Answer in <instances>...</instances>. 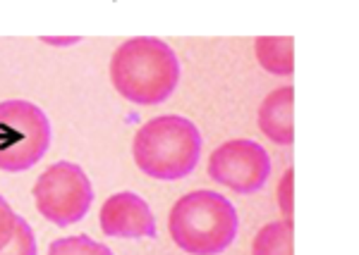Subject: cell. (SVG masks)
I'll return each mask as SVG.
<instances>
[{
    "instance_id": "8992f818",
    "label": "cell",
    "mask_w": 359,
    "mask_h": 255,
    "mask_svg": "<svg viewBox=\"0 0 359 255\" xmlns=\"http://www.w3.org/2000/svg\"><path fill=\"white\" fill-rule=\"evenodd\" d=\"M269 153L249 138H233L221 143L208 160V177L235 194H257L269 182Z\"/></svg>"
},
{
    "instance_id": "7a4b0ae2",
    "label": "cell",
    "mask_w": 359,
    "mask_h": 255,
    "mask_svg": "<svg viewBox=\"0 0 359 255\" xmlns=\"http://www.w3.org/2000/svg\"><path fill=\"white\" fill-rule=\"evenodd\" d=\"M240 229L235 205L216 191L184 194L168 215V231L189 255H221L233 246Z\"/></svg>"
},
{
    "instance_id": "5b68a950",
    "label": "cell",
    "mask_w": 359,
    "mask_h": 255,
    "mask_svg": "<svg viewBox=\"0 0 359 255\" xmlns=\"http://www.w3.org/2000/svg\"><path fill=\"white\" fill-rule=\"evenodd\" d=\"M34 203L43 219L57 227L82 222L94 203V187L74 162H55L34 184Z\"/></svg>"
},
{
    "instance_id": "3957f363",
    "label": "cell",
    "mask_w": 359,
    "mask_h": 255,
    "mask_svg": "<svg viewBox=\"0 0 359 255\" xmlns=\"http://www.w3.org/2000/svg\"><path fill=\"white\" fill-rule=\"evenodd\" d=\"M137 167L158 182L192 175L201 158V134L182 115H161L139 126L132 141Z\"/></svg>"
},
{
    "instance_id": "8fae6325",
    "label": "cell",
    "mask_w": 359,
    "mask_h": 255,
    "mask_svg": "<svg viewBox=\"0 0 359 255\" xmlns=\"http://www.w3.org/2000/svg\"><path fill=\"white\" fill-rule=\"evenodd\" d=\"M48 255H115L106 243H98L91 236H67L57 239L48 246Z\"/></svg>"
},
{
    "instance_id": "52a82bcc",
    "label": "cell",
    "mask_w": 359,
    "mask_h": 255,
    "mask_svg": "<svg viewBox=\"0 0 359 255\" xmlns=\"http://www.w3.org/2000/svg\"><path fill=\"white\" fill-rule=\"evenodd\" d=\"M101 229L113 239H154L156 219L142 196L120 191L101 205Z\"/></svg>"
},
{
    "instance_id": "277c9868",
    "label": "cell",
    "mask_w": 359,
    "mask_h": 255,
    "mask_svg": "<svg viewBox=\"0 0 359 255\" xmlns=\"http://www.w3.org/2000/svg\"><path fill=\"white\" fill-rule=\"evenodd\" d=\"M50 122L29 101L0 103V170L27 172L50 146Z\"/></svg>"
},
{
    "instance_id": "5bb4252c",
    "label": "cell",
    "mask_w": 359,
    "mask_h": 255,
    "mask_svg": "<svg viewBox=\"0 0 359 255\" xmlns=\"http://www.w3.org/2000/svg\"><path fill=\"white\" fill-rule=\"evenodd\" d=\"M15 224H17V215L10 207V203L0 196V248H5V243L13 239L15 234Z\"/></svg>"
},
{
    "instance_id": "9c48e42d",
    "label": "cell",
    "mask_w": 359,
    "mask_h": 255,
    "mask_svg": "<svg viewBox=\"0 0 359 255\" xmlns=\"http://www.w3.org/2000/svg\"><path fill=\"white\" fill-rule=\"evenodd\" d=\"M254 53L266 72L276 77H290L294 72V38L292 36H259Z\"/></svg>"
},
{
    "instance_id": "30bf717a",
    "label": "cell",
    "mask_w": 359,
    "mask_h": 255,
    "mask_svg": "<svg viewBox=\"0 0 359 255\" xmlns=\"http://www.w3.org/2000/svg\"><path fill=\"white\" fill-rule=\"evenodd\" d=\"M252 255H294V227L292 222L278 219L259 229L252 243Z\"/></svg>"
},
{
    "instance_id": "6da1fadb",
    "label": "cell",
    "mask_w": 359,
    "mask_h": 255,
    "mask_svg": "<svg viewBox=\"0 0 359 255\" xmlns=\"http://www.w3.org/2000/svg\"><path fill=\"white\" fill-rule=\"evenodd\" d=\"M111 84L135 105H161L180 84L175 50L154 36L127 38L111 57Z\"/></svg>"
},
{
    "instance_id": "7c38bea8",
    "label": "cell",
    "mask_w": 359,
    "mask_h": 255,
    "mask_svg": "<svg viewBox=\"0 0 359 255\" xmlns=\"http://www.w3.org/2000/svg\"><path fill=\"white\" fill-rule=\"evenodd\" d=\"M0 255H39L36 236L25 217H17L13 239L5 243V248H0Z\"/></svg>"
},
{
    "instance_id": "ba28073f",
    "label": "cell",
    "mask_w": 359,
    "mask_h": 255,
    "mask_svg": "<svg viewBox=\"0 0 359 255\" xmlns=\"http://www.w3.org/2000/svg\"><path fill=\"white\" fill-rule=\"evenodd\" d=\"M259 129L278 146L294 143V89L280 86L259 105Z\"/></svg>"
},
{
    "instance_id": "9a60e30c",
    "label": "cell",
    "mask_w": 359,
    "mask_h": 255,
    "mask_svg": "<svg viewBox=\"0 0 359 255\" xmlns=\"http://www.w3.org/2000/svg\"><path fill=\"white\" fill-rule=\"evenodd\" d=\"M48 43H74L77 38H46Z\"/></svg>"
},
{
    "instance_id": "4fadbf2b",
    "label": "cell",
    "mask_w": 359,
    "mask_h": 255,
    "mask_svg": "<svg viewBox=\"0 0 359 255\" xmlns=\"http://www.w3.org/2000/svg\"><path fill=\"white\" fill-rule=\"evenodd\" d=\"M292 196H294V170L290 167V170L280 177V184H278V205H280V212H283V217H285V222H292V215H294Z\"/></svg>"
}]
</instances>
